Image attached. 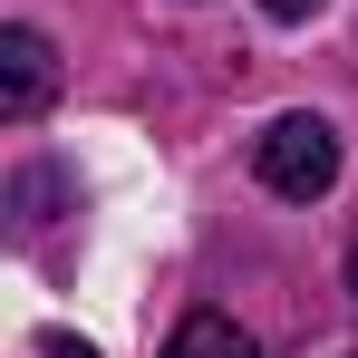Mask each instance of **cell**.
<instances>
[{"instance_id":"6da1fadb","label":"cell","mask_w":358,"mask_h":358,"mask_svg":"<svg viewBox=\"0 0 358 358\" xmlns=\"http://www.w3.org/2000/svg\"><path fill=\"white\" fill-rule=\"evenodd\" d=\"M252 165L271 194H291V203H320L329 184H339V136L320 117H271L262 126V145H252Z\"/></svg>"},{"instance_id":"7a4b0ae2","label":"cell","mask_w":358,"mask_h":358,"mask_svg":"<svg viewBox=\"0 0 358 358\" xmlns=\"http://www.w3.org/2000/svg\"><path fill=\"white\" fill-rule=\"evenodd\" d=\"M49 87H59V49L20 20V29H0V117L29 126L39 107H49Z\"/></svg>"},{"instance_id":"3957f363","label":"cell","mask_w":358,"mask_h":358,"mask_svg":"<svg viewBox=\"0 0 358 358\" xmlns=\"http://www.w3.org/2000/svg\"><path fill=\"white\" fill-rule=\"evenodd\" d=\"M165 358H262V349H252V329H233L223 310H194V320H175Z\"/></svg>"},{"instance_id":"277c9868","label":"cell","mask_w":358,"mask_h":358,"mask_svg":"<svg viewBox=\"0 0 358 358\" xmlns=\"http://www.w3.org/2000/svg\"><path fill=\"white\" fill-rule=\"evenodd\" d=\"M39 349H49V358H97V349H87V339H68V329H49Z\"/></svg>"},{"instance_id":"5b68a950","label":"cell","mask_w":358,"mask_h":358,"mask_svg":"<svg viewBox=\"0 0 358 358\" xmlns=\"http://www.w3.org/2000/svg\"><path fill=\"white\" fill-rule=\"evenodd\" d=\"M262 10H271V20H310L320 0H262Z\"/></svg>"},{"instance_id":"8992f818","label":"cell","mask_w":358,"mask_h":358,"mask_svg":"<svg viewBox=\"0 0 358 358\" xmlns=\"http://www.w3.org/2000/svg\"><path fill=\"white\" fill-rule=\"evenodd\" d=\"M349 291H358V252H349Z\"/></svg>"}]
</instances>
